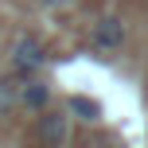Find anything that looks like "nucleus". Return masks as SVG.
Instances as JSON below:
<instances>
[{
  "mask_svg": "<svg viewBox=\"0 0 148 148\" xmlns=\"http://www.w3.org/2000/svg\"><path fill=\"white\" fill-rule=\"evenodd\" d=\"M43 59H47V51H43V43H39L35 35H16V43H12V74H20V78H27L31 70H39L43 66Z\"/></svg>",
  "mask_w": 148,
  "mask_h": 148,
  "instance_id": "nucleus-1",
  "label": "nucleus"
},
{
  "mask_svg": "<svg viewBox=\"0 0 148 148\" xmlns=\"http://www.w3.org/2000/svg\"><path fill=\"white\" fill-rule=\"evenodd\" d=\"M90 43H94L97 51H117V47H125V23H121V16H101V20L94 23Z\"/></svg>",
  "mask_w": 148,
  "mask_h": 148,
  "instance_id": "nucleus-2",
  "label": "nucleus"
},
{
  "mask_svg": "<svg viewBox=\"0 0 148 148\" xmlns=\"http://www.w3.org/2000/svg\"><path fill=\"white\" fill-rule=\"evenodd\" d=\"M39 140H43L47 148H59L62 140H66V113H59V109L47 105V109L39 113Z\"/></svg>",
  "mask_w": 148,
  "mask_h": 148,
  "instance_id": "nucleus-3",
  "label": "nucleus"
},
{
  "mask_svg": "<svg viewBox=\"0 0 148 148\" xmlns=\"http://www.w3.org/2000/svg\"><path fill=\"white\" fill-rule=\"evenodd\" d=\"M20 105L31 109V113H43L47 105H51V86L39 82V78H27V82L20 86Z\"/></svg>",
  "mask_w": 148,
  "mask_h": 148,
  "instance_id": "nucleus-4",
  "label": "nucleus"
},
{
  "mask_svg": "<svg viewBox=\"0 0 148 148\" xmlns=\"http://www.w3.org/2000/svg\"><path fill=\"white\" fill-rule=\"evenodd\" d=\"M70 113L78 121H97V117H101V105H97L94 97H86V94H74L70 97Z\"/></svg>",
  "mask_w": 148,
  "mask_h": 148,
  "instance_id": "nucleus-5",
  "label": "nucleus"
},
{
  "mask_svg": "<svg viewBox=\"0 0 148 148\" xmlns=\"http://www.w3.org/2000/svg\"><path fill=\"white\" fill-rule=\"evenodd\" d=\"M20 101V90H16L12 78H0V117L4 113H12V105Z\"/></svg>",
  "mask_w": 148,
  "mask_h": 148,
  "instance_id": "nucleus-6",
  "label": "nucleus"
},
{
  "mask_svg": "<svg viewBox=\"0 0 148 148\" xmlns=\"http://www.w3.org/2000/svg\"><path fill=\"white\" fill-rule=\"evenodd\" d=\"M97 148H113V144H97Z\"/></svg>",
  "mask_w": 148,
  "mask_h": 148,
  "instance_id": "nucleus-7",
  "label": "nucleus"
}]
</instances>
